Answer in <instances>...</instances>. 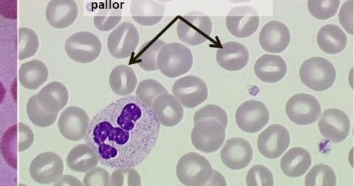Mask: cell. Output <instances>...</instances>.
<instances>
[{
	"instance_id": "20",
	"label": "cell",
	"mask_w": 354,
	"mask_h": 186,
	"mask_svg": "<svg viewBox=\"0 0 354 186\" xmlns=\"http://www.w3.org/2000/svg\"><path fill=\"white\" fill-rule=\"evenodd\" d=\"M151 109L160 124L166 127L178 125L184 116L182 104L169 93L159 95L153 102Z\"/></svg>"
},
{
	"instance_id": "37",
	"label": "cell",
	"mask_w": 354,
	"mask_h": 186,
	"mask_svg": "<svg viewBox=\"0 0 354 186\" xmlns=\"http://www.w3.org/2000/svg\"><path fill=\"white\" fill-rule=\"evenodd\" d=\"M340 6L339 0H310L308 8L310 14L319 20L335 17Z\"/></svg>"
},
{
	"instance_id": "36",
	"label": "cell",
	"mask_w": 354,
	"mask_h": 186,
	"mask_svg": "<svg viewBox=\"0 0 354 186\" xmlns=\"http://www.w3.org/2000/svg\"><path fill=\"white\" fill-rule=\"evenodd\" d=\"M168 91L159 82L154 80H146L140 82L136 91V97L143 104L151 109L156 98Z\"/></svg>"
},
{
	"instance_id": "15",
	"label": "cell",
	"mask_w": 354,
	"mask_h": 186,
	"mask_svg": "<svg viewBox=\"0 0 354 186\" xmlns=\"http://www.w3.org/2000/svg\"><path fill=\"white\" fill-rule=\"evenodd\" d=\"M261 154L268 159H278L289 148V131L281 124H272L262 132L258 139Z\"/></svg>"
},
{
	"instance_id": "35",
	"label": "cell",
	"mask_w": 354,
	"mask_h": 186,
	"mask_svg": "<svg viewBox=\"0 0 354 186\" xmlns=\"http://www.w3.org/2000/svg\"><path fill=\"white\" fill-rule=\"evenodd\" d=\"M26 112L30 122L41 128H47L57 122L58 115L44 111L37 101V95H32L28 102Z\"/></svg>"
},
{
	"instance_id": "29",
	"label": "cell",
	"mask_w": 354,
	"mask_h": 186,
	"mask_svg": "<svg viewBox=\"0 0 354 186\" xmlns=\"http://www.w3.org/2000/svg\"><path fill=\"white\" fill-rule=\"evenodd\" d=\"M48 75L49 71L46 64L39 60H32L21 65L19 80L25 89L35 91L47 82Z\"/></svg>"
},
{
	"instance_id": "18",
	"label": "cell",
	"mask_w": 354,
	"mask_h": 186,
	"mask_svg": "<svg viewBox=\"0 0 354 186\" xmlns=\"http://www.w3.org/2000/svg\"><path fill=\"white\" fill-rule=\"evenodd\" d=\"M221 160L228 169L239 171L250 165L253 158L252 146L245 139L234 138L226 141L220 152Z\"/></svg>"
},
{
	"instance_id": "16",
	"label": "cell",
	"mask_w": 354,
	"mask_h": 186,
	"mask_svg": "<svg viewBox=\"0 0 354 186\" xmlns=\"http://www.w3.org/2000/svg\"><path fill=\"white\" fill-rule=\"evenodd\" d=\"M259 16L251 6H240L232 8L226 19L227 28L232 36L248 38L258 30Z\"/></svg>"
},
{
	"instance_id": "9",
	"label": "cell",
	"mask_w": 354,
	"mask_h": 186,
	"mask_svg": "<svg viewBox=\"0 0 354 186\" xmlns=\"http://www.w3.org/2000/svg\"><path fill=\"white\" fill-rule=\"evenodd\" d=\"M62 158L53 151L43 152L33 159L30 165V175L33 181L40 185L57 182L64 174Z\"/></svg>"
},
{
	"instance_id": "10",
	"label": "cell",
	"mask_w": 354,
	"mask_h": 186,
	"mask_svg": "<svg viewBox=\"0 0 354 186\" xmlns=\"http://www.w3.org/2000/svg\"><path fill=\"white\" fill-rule=\"evenodd\" d=\"M286 113L293 123L306 126L317 122L321 114V106L312 95L297 94L287 102Z\"/></svg>"
},
{
	"instance_id": "45",
	"label": "cell",
	"mask_w": 354,
	"mask_h": 186,
	"mask_svg": "<svg viewBox=\"0 0 354 186\" xmlns=\"http://www.w3.org/2000/svg\"><path fill=\"white\" fill-rule=\"evenodd\" d=\"M6 94V90L5 89V86L3 84V83L1 82H0V105L2 104V103L3 102V101L5 100Z\"/></svg>"
},
{
	"instance_id": "30",
	"label": "cell",
	"mask_w": 354,
	"mask_h": 186,
	"mask_svg": "<svg viewBox=\"0 0 354 186\" xmlns=\"http://www.w3.org/2000/svg\"><path fill=\"white\" fill-rule=\"evenodd\" d=\"M109 82L115 94L127 96L136 90L138 78L131 68L127 65H118L111 72Z\"/></svg>"
},
{
	"instance_id": "22",
	"label": "cell",
	"mask_w": 354,
	"mask_h": 186,
	"mask_svg": "<svg viewBox=\"0 0 354 186\" xmlns=\"http://www.w3.org/2000/svg\"><path fill=\"white\" fill-rule=\"evenodd\" d=\"M79 15V8L72 0H53L46 8V19L53 28L64 29L72 26Z\"/></svg>"
},
{
	"instance_id": "40",
	"label": "cell",
	"mask_w": 354,
	"mask_h": 186,
	"mask_svg": "<svg viewBox=\"0 0 354 186\" xmlns=\"http://www.w3.org/2000/svg\"><path fill=\"white\" fill-rule=\"evenodd\" d=\"M248 186H274L272 171L262 165H256L248 171L246 177Z\"/></svg>"
},
{
	"instance_id": "31",
	"label": "cell",
	"mask_w": 354,
	"mask_h": 186,
	"mask_svg": "<svg viewBox=\"0 0 354 186\" xmlns=\"http://www.w3.org/2000/svg\"><path fill=\"white\" fill-rule=\"evenodd\" d=\"M122 19V9L118 3H104L97 8L94 17L96 28L109 31L115 28Z\"/></svg>"
},
{
	"instance_id": "28",
	"label": "cell",
	"mask_w": 354,
	"mask_h": 186,
	"mask_svg": "<svg viewBox=\"0 0 354 186\" xmlns=\"http://www.w3.org/2000/svg\"><path fill=\"white\" fill-rule=\"evenodd\" d=\"M317 41L321 50L332 55L344 50L348 44L346 32L335 25H327L321 28Z\"/></svg>"
},
{
	"instance_id": "2",
	"label": "cell",
	"mask_w": 354,
	"mask_h": 186,
	"mask_svg": "<svg viewBox=\"0 0 354 186\" xmlns=\"http://www.w3.org/2000/svg\"><path fill=\"white\" fill-rule=\"evenodd\" d=\"M158 68L169 78H176L189 71L194 64L189 48L178 42L165 44L158 53Z\"/></svg>"
},
{
	"instance_id": "39",
	"label": "cell",
	"mask_w": 354,
	"mask_h": 186,
	"mask_svg": "<svg viewBox=\"0 0 354 186\" xmlns=\"http://www.w3.org/2000/svg\"><path fill=\"white\" fill-rule=\"evenodd\" d=\"M203 120H214L225 128L228 124V117L225 109L214 104L207 105L198 111L194 117V124Z\"/></svg>"
},
{
	"instance_id": "14",
	"label": "cell",
	"mask_w": 354,
	"mask_h": 186,
	"mask_svg": "<svg viewBox=\"0 0 354 186\" xmlns=\"http://www.w3.org/2000/svg\"><path fill=\"white\" fill-rule=\"evenodd\" d=\"M91 124V118L82 108L69 106L62 113L58 127L62 136L66 140L80 141L84 139Z\"/></svg>"
},
{
	"instance_id": "23",
	"label": "cell",
	"mask_w": 354,
	"mask_h": 186,
	"mask_svg": "<svg viewBox=\"0 0 354 186\" xmlns=\"http://www.w3.org/2000/svg\"><path fill=\"white\" fill-rule=\"evenodd\" d=\"M37 97L38 103L44 111L55 115H58L69 101L68 89L58 82H51L43 87Z\"/></svg>"
},
{
	"instance_id": "46",
	"label": "cell",
	"mask_w": 354,
	"mask_h": 186,
	"mask_svg": "<svg viewBox=\"0 0 354 186\" xmlns=\"http://www.w3.org/2000/svg\"><path fill=\"white\" fill-rule=\"evenodd\" d=\"M0 186H3V185H0Z\"/></svg>"
},
{
	"instance_id": "1",
	"label": "cell",
	"mask_w": 354,
	"mask_h": 186,
	"mask_svg": "<svg viewBox=\"0 0 354 186\" xmlns=\"http://www.w3.org/2000/svg\"><path fill=\"white\" fill-rule=\"evenodd\" d=\"M160 133V124L152 109L129 96L109 104L96 114L84 139L102 166L135 168L151 155Z\"/></svg>"
},
{
	"instance_id": "5",
	"label": "cell",
	"mask_w": 354,
	"mask_h": 186,
	"mask_svg": "<svg viewBox=\"0 0 354 186\" xmlns=\"http://www.w3.org/2000/svg\"><path fill=\"white\" fill-rule=\"evenodd\" d=\"M35 142V133L26 124L10 127L0 140V150L8 165L17 168V154L30 149Z\"/></svg>"
},
{
	"instance_id": "11",
	"label": "cell",
	"mask_w": 354,
	"mask_h": 186,
	"mask_svg": "<svg viewBox=\"0 0 354 186\" xmlns=\"http://www.w3.org/2000/svg\"><path fill=\"white\" fill-rule=\"evenodd\" d=\"M140 41L137 28L130 23L119 25L108 37L109 52L114 58L127 59L136 50Z\"/></svg>"
},
{
	"instance_id": "8",
	"label": "cell",
	"mask_w": 354,
	"mask_h": 186,
	"mask_svg": "<svg viewBox=\"0 0 354 186\" xmlns=\"http://www.w3.org/2000/svg\"><path fill=\"white\" fill-rule=\"evenodd\" d=\"M194 147L204 153L218 151L225 143L226 128L214 120H203L194 124L192 132Z\"/></svg>"
},
{
	"instance_id": "12",
	"label": "cell",
	"mask_w": 354,
	"mask_h": 186,
	"mask_svg": "<svg viewBox=\"0 0 354 186\" xmlns=\"http://www.w3.org/2000/svg\"><path fill=\"white\" fill-rule=\"evenodd\" d=\"M172 93L182 106L189 109L201 105L208 96L207 84L194 75L185 76L176 80L173 85Z\"/></svg>"
},
{
	"instance_id": "21",
	"label": "cell",
	"mask_w": 354,
	"mask_h": 186,
	"mask_svg": "<svg viewBox=\"0 0 354 186\" xmlns=\"http://www.w3.org/2000/svg\"><path fill=\"white\" fill-rule=\"evenodd\" d=\"M249 60L248 50L236 41L223 44L216 53V61L219 66L229 71H238L245 68Z\"/></svg>"
},
{
	"instance_id": "44",
	"label": "cell",
	"mask_w": 354,
	"mask_h": 186,
	"mask_svg": "<svg viewBox=\"0 0 354 186\" xmlns=\"http://www.w3.org/2000/svg\"><path fill=\"white\" fill-rule=\"evenodd\" d=\"M203 186H227V184L223 175L214 170L212 179Z\"/></svg>"
},
{
	"instance_id": "4",
	"label": "cell",
	"mask_w": 354,
	"mask_h": 186,
	"mask_svg": "<svg viewBox=\"0 0 354 186\" xmlns=\"http://www.w3.org/2000/svg\"><path fill=\"white\" fill-rule=\"evenodd\" d=\"M214 169L209 161L198 153L183 156L176 166V176L185 186H203L212 179Z\"/></svg>"
},
{
	"instance_id": "7",
	"label": "cell",
	"mask_w": 354,
	"mask_h": 186,
	"mask_svg": "<svg viewBox=\"0 0 354 186\" xmlns=\"http://www.w3.org/2000/svg\"><path fill=\"white\" fill-rule=\"evenodd\" d=\"M212 21L201 13H192L182 17L177 25V35L186 45L201 46L212 35Z\"/></svg>"
},
{
	"instance_id": "6",
	"label": "cell",
	"mask_w": 354,
	"mask_h": 186,
	"mask_svg": "<svg viewBox=\"0 0 354 186\" xmlns=\"http://www.w3.org/2000/svg\"><path fill=\"white\" fill-rule=\"evenodd\" d=\"M65 50L74 62L88 64L98 58L102 45L101 40L93 32L82 31L76 32L66 41Z\"/></svg>"
},
{
	"instance_id": "27",
	"label": "cell",
	"mask_w": 354,
	"mask_h": 186,
	"mask_svg": "<svg viewBox=\"0 0 354 186\" xmlns=\"http://www.w3.org/2000/svg\"><path fill=\"white\" fill-rule=\"evenodd\" d=\"M66 162L73 171L87 173L97 167L99 160L95 151L86 144L73 148L66 157Z\"/></svg>"
},
{
	"instance_id": "3",
	"label": "cell",
	"mask_w": 354,
	"mask_h": 186,
	"mask_svg": "<svg viewBox=\"0 0 354 186\" xmlns=\"http://www.w3.org/2000/svg\"><path fill=\"white\" fill-rule=\"evenodd\" d=\"M299 74L301 82L309 89L317 92L330 89L337 78L334 65L322 57H313L305 61Z\"/></svg>"
},
{
	"instance_id": "25",
	"label": "cell",
	"mask_w": 354,
	"mask_h": 186,
	"mask_svg": "<svg viewBox=\"0 0 354 186\" xmlns=\"http://www.w3.org/2000/svg\"><path fill=\"white\" fill-rule=\"evenodd\" d=\"M312 163V156L306 149L294 147L288 151L281 158V169L287 177L299 178L307 172Z\"/></svg>"
},
{
	"instance_id": "42",
	"label": "cell",
	"mask_w": 354,
	"mask_h": 186,
	"mask_svg": "<svg viewBox=\"0 0 354 186\" xmlns=\"http://www.w3.org/2000/svg\"><path fill=\"white\" fill-rule=\"evenodd\" d=\"M353 1H346L343 6L339 12V23L343 28L346 29L350 35L353 34Z\"/></svg>"
},
{
	"instance_id": "17",
	"label": "cell",
	"mask_w": 354,
	"mask_h": 186,
	"mask_svg": "<svg viewBox=\"0 0 354 186\" xmlns=\"http://www.w3.org/2000/svg\"><path fill=\"white\" fill-rule=\"evenodd\" d=\"M318 127L321 135L337 144L348 138L351 122L347 114L340 109H329L320 115Z\"/></svg>"
},
{
	"instance_id": "38",
	"label": "cell",
	"mask_w": 354,
	"mask_h": 186,
	"mask_svg": "<svg viewBox=\"0 0 354 186\" xmlns=\"http://www.w3.org/2000/svg\"><path fill=\"white\" fill-rule=\"evenodd\" d=\"M111 186H142L140 174L134 168L117 169L111 174Z\"/></svg>"
},
{
	"instance_id": "34",
	"label": "cell",
	"mask_w": 354,
	"mask_h": 186,
	"mask_svg": "<svg viewBox=\"0 0 354 186\" xmlns=\"http://www.w3.org/2000/svg\"><path fill=\"white\" fill-rule=\"evenodd\" d=\"M18 36L19 59L24 60L35 56L39 47L36 32L28 28H21Z\"/></svg>"
},
{
	"instance_id": "19",
	"label": "cell",
	"mask_w": 354,
	"mask_h": 186,
	"mask_svg": "<svg viewBox=\"0 0 354 186\" xmlns=\"http://www.w3.org/2000/svg\"><path fill=\"white\" fill-rule=\"evenodd\" d=\"M291 41L290 29L281 21H272L266 24L259 35L261 48L267 52L280 53L289 46Z\"/></svg>"
},
{
	"instance_id": "32",
	"label": "cell",
	"mask_w": 354,
	"mask_h": 186,
	"mask_svg": "<svg viewBox=\"0 0 354 186\" xmlns=\"http://www.w3.org/2000/svg\"><path fill=\"white\" fill-rule=\"evenodd\" d=\"M161 39H153L144 43L138 54L139 66L144 71H158L157 59L161 48L165 45Z\"/></svg>"
},
{
	"instance_id": "26",
	"label": "cell",
	"mask_w": 354,
	"mask_h": 186,
	"mask_svg": "<svg viewBox=\"0 0 354 186\" xmlns=\"http://www.w3.org/2000/svg\"><path fill=\"white\" fill-rule=\"evenodd\" d=\"M131 15L138 24L143 26H153L160 23L165 12V4L160 1H132Z\"/></svg>"
},
{
	"instance_id": "33",
	"label": "cell",
	"mask_w": 354,
	"mask_h": 186,
	"mask_svg": "<svg viewBox=\"0 0 354 186\" xmlns=\"http://www.w3.org/2000/svg\"><path fill=\"white\" fill-rule=\"evenodd\" d=\"M335 171L326 164H317L308 171L305 186H337Z\"/></svg>"
},
{
	"instance_id": "13",
	"label": "cell",
	"mask_w": 354,
	"mask_h": 186,
	"mask_svg": "<svg viewBox=\"0 0 354 186\" xmlns=\"http://www.w3.org/2000/svg\"><path fill=\"white\" fill-rule=\"evenodd\" d=\"M270 120V111L267 106L257 100L243 103L237 109L236 122L238 127L248 133L259 132Z\"/></svg>"
},
{
	"instance_id": "24",
	"label": "cell",
	"mask_w": 354,
	"mask_h": 186,
	"mask_svg": "<svg viewBox=\"0 0 354 186\" xmlns=\"http://www.w3.org/2000/svg\"><path fill=\"white\" fill-rule=\"evenodd\" d=\"M254 71L259 80L272 84L279 82L285 77L287 66L281 57L265 54L257 60Z\"/></svg>"
},
{
	"instance_id": "43",
	"label": "cell",
	"mask_w": 354,
	"mask_h": 186,
	"mask_svg": "<svg viewBox=\"0 0 354 186\" xmlns=\"http://www.w3.org/2000/svg\"><path fill=\"white\" fill-rule=\"evenodd\" d=\"M53 186H84L83 183L73 175L65 174Z\"/></svg>"
},
{
	"instance_id": "41",
	"label": "cell",
	"mask_w": 354,
	"mask_h": 186,
	"mask_svg": "<svg viewBox=\"0 0 354 186\" xmlns=\"http://www.w3.org/2000/svg\"><path fill=\"white\" fill-rule=\"evenodd\" d=\"M84 186H111V174L102 167L86 173L83 180Z\"/></svg>"
}]
</instances>
